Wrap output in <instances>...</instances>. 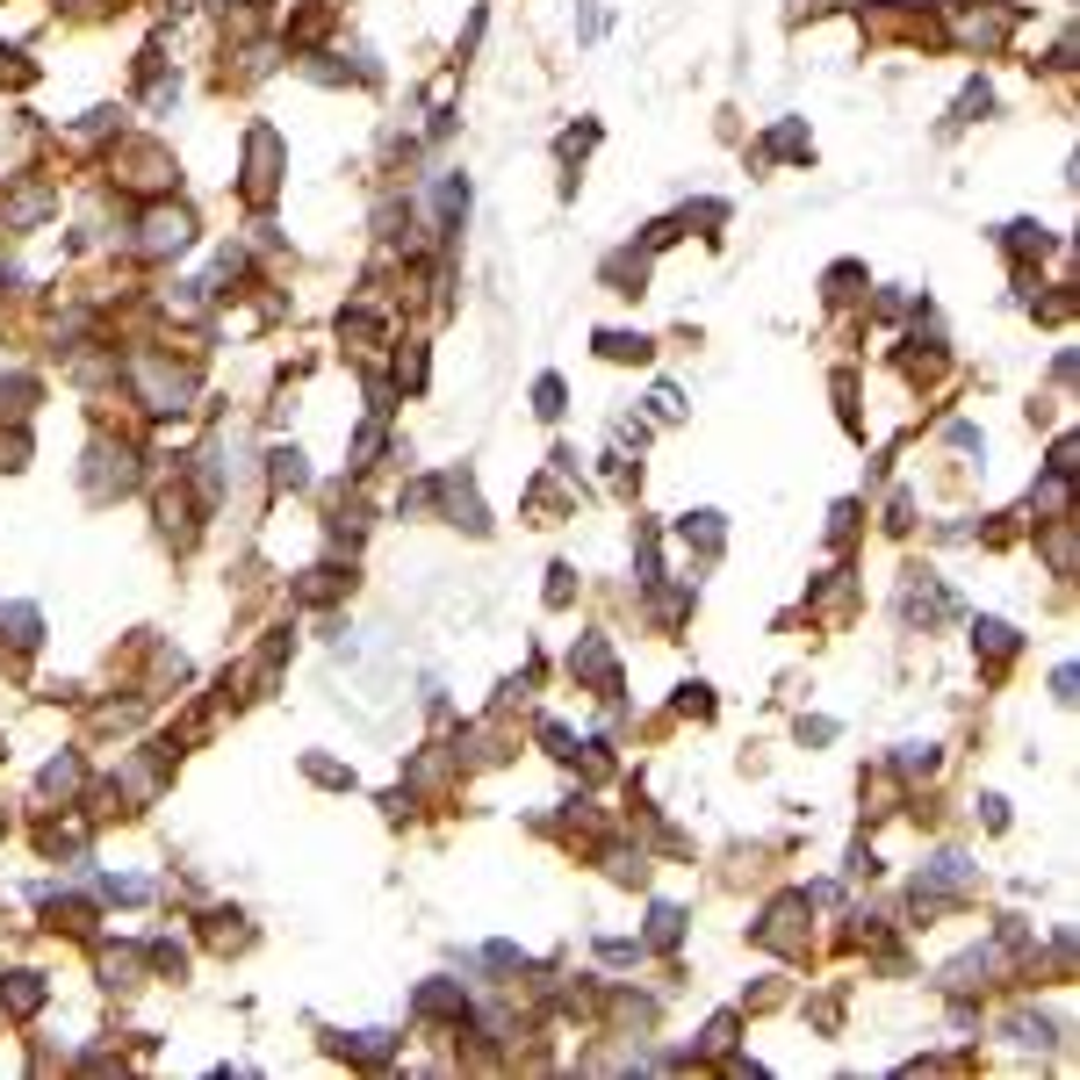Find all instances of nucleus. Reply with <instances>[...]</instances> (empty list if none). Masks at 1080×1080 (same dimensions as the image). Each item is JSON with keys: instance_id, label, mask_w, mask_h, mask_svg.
<instances>
[{"instance_id": "5", "label": "nucleus", "mask_w": 1080, "mask_h": 1080, "mask_svg": "<svg viewBox=\"0 0 1080 1080\" xmlns=\"http://www.w3.org/2000/svg\"><path fill=\"white\" fill-rule=\"evenodd\" d=\"M439 491H447V505H454V526H468V534H483V505H476V491H468V476H447L439 483Z\"/></svg>"}, {"instance_id": "7", "label": "nucleus", "mask_w": 1080, "mask_h": 1080, "mask_svg": "<svg viewBox=\"0 0 1080 1080\" xmlns=\"http://www.w3.org/2000/svg\"><path fill=\"white\" fill-rule=\"evenodd\" d=\"M267 476H274V491H303V483H310V468H303L296 447H274L267 454Z\"/></svg>"}, {"instance_id": "17", "label": "nucleus", "mask_w": 1080, "mask_h": 1080, "mask_svg": "<svg viewBox=\"0 0 1080 1080\" xmlns=\"http://www.w3.org/2000/svg\"><path fill=\"white\" fill-rule=\"evenodd\" d=\"M43 793H58V800H66V793H80V764H72V756H58V764L43 771Z\"/></svg>"}, {"instance_id": "14", "label": "nucleus", "mask_w": 1080, "mask_h": 1080, "mask_svg": "<svg viewBox=\"0 0 1080 1080\" xmlns=\"http://www.w3.org/2000/svg\"><path fill=\"white\" fill-rule=\"evenodd\" d=\"M937 613H951V598L937 584H915V591H908V620H937Z\"/></svg>"}, {"instance_id": "6", "label": "nucleus", "mask_w": 1080, "mask_h": 1080, "mask_svg": "<svg viewBox=\"0 0 1080 1080\" xmlns=\"http://www.w3.org/2000/svg\"><path fill=\"white\" fill-rule=\"evenodd\" d=\"M0 1001H8L14 1015H37V1009H43V980H37V972H8V987H0Z\"/></svg>"}, {"instance_id": "20", "label": "nucleus", "mask_w": 1080, "mask_h": 1080, "mask_svg": "<svg viewBox=\"0 0 1080 1080\" xmlns=\"http://www.w3.org/2000/svg\"><path fill=\"white\" fill-rule=\"evenodd\" d=\"M677 908H656V915H648V944H677Z\"/></svg>"}, {"instance_id": "3", "label": "nucleus", "mask_w": 1080, "mask_h": 1080, "mask_svg": "<svg viewBox=\"0 0 1080 1080\" xmlns=\"http://www.w3.org/2000/svg\"><path fill=\"white\" fill-rule=\"evenodd\" d=\"M188 238H195V217L174 209V202H159V209H145V238H137V252H145V260H166V252H180Z\"/></svg>"}, {"instance_id": "22", "label": "nucleus", "mask_w": 1080, "mask_h": 1080, "mask_svg": "<svg viewBox=\"0 0 1080 1080\" xmlns=\"http://www.w3.org/2000/svg\"><path fill=\"white\" fill-rule=\"evenodd\" d=\"M534 410H541V418H555V410H562V383H555V375H541V383H534Z\"/></svg>"}, {"instance_id": "18", "label": "nucleus", "mask_w": 1080, "mask_h": 1080, "mask_svg": "<svg viewBox=\"0 0 1080 1080\" xmlns=\"http://www.w3.org/2000/svg\"><path fill=\"white\" fill-rule=\"evenodd\" d=\"M1009 246L1030 260V252H1052V231H1038V224H1009Z\"/></svg>"}, {"instance_id": "9", "label": "nucleus", "mask_w": 1080, "mask_h": 1080, "mask_svg": "<svg viewBox=\"0 0 1080 1080\" xmlns=\"http://www.w3.org/2000/svg\"><path fill=\"white\" fill-rule=\"evenodd\" d=\"M29 404H37V383H29V375H8V383H0V418H29Z\"/></svg>"}, {"instance_id": "21", "label": "nucleus", "mask_w": 1080, "mask_h": 1080, "mask_svg": "<svg viewBox=\"0 0 1080 1080\" xmlns=\"http://www.w3.org/2000/svg\"><path fill=\"white\" fill-rule=\"evenodd\" d=\"M375 447H383V418L360 425V439H354V468H368V462H375Z\"/></svg>"}, {"instance_id": "19", "label": "nucleus", "mask_w": 1080, "mask_h": 1080, "mask_svg": "<svg viewBox=\"0 0 1080 1080\" xmlns=\"http://www.w3.org/2000/svg\"><path fill=\"white\" fill-rule=\"evenodd\" d=\"M764 151H785V159H807V130H800V123L771 130V145H764Z\"/></svg>"}, {"instance_id": "25", "label": "nucleus", "mask_w": 1080, "mask_h": 1080, "mask_svg": "<svg viewBox=\"0 0 1080 1080\" xmlns=\"http://www.w3.org/2000/svg\"><path fill=\"white\" fill-rule=\"evenodd\" d=\"M829 296H835V303L858 296V267H835V274H829Z\"/></svg>"}, {"instance_id": "2", "label": "nucleus", "mask_w": 1080, "mask_h": 1080, "mask_svg": "<svg viewBox=\"0 0 1080 1080\" xmlns=\"http://www.w3.org/2000/svg\"><path fill=\"white\" fill-rule=\"evenodd\" d=\"M87 462H95V468H87V497H123L130 483H137V454L123 447V439H116V447H109V439H95V454H87Z\"/></svg>"}, {"instance_id": "4", "label": "nucleus", "mask_w": 1080, "mask_h": 1080, "mask_svg": "<svg viewBox=\"0 0 1080 1080\" xmlns=\"http://www.w3.org/2000/svg\"><path fill=\"white\" fill-rule=\"evenodd\" d=\"M274 159H281V137H274L267 123H252L246 130V195H252V202L274 195Z\"/></svg>"}, {"instance_id": "23", "label": "nucleus", "mask_w": 1080, "mask_h": 1080, "mask_svg": "<svg viewBox=\"0 0 1080 1080\" xmlns=\"http://www.w3.org/2000/svg\"><path fill=\"white\" fill-rule=\"evenodd\" d=\"M397 383H410V389H418V383H425V354H418V346H410V354L397 360Z\"/></svg>"}, {"instance_id": "15", "label": "nucleus", "mask_w": 1080, "mask_h": 1080, "mask_svg": "<svg viewBox=\"0 0 1080 1080\" xmlns=\"http://www.w3.org/2000/svg\"><path fill=\"white\" fill-rule=\"evenodd\" d=\"M43 209H51V188H22V195L8 202V224H37Z\"/></svg>"}, {"instance_id": "24", "label": "nucleus", "mask_w": 1080, "mask_h": 1080, "mask_svg": "<svg viewBox=\"0 0 1080 1080\" xmlns=\"http://www.w3.org/2000/svg\"><path fill=\"white\" fill-rule=\"evenodd\" d=\"M980 109H987V87H965V95H958V123H972Z\"/></svg>"}, {"instance_id": "16", "label": "nucleus", "mask_w": 1080, "mask_h": 1080, "mask_svg": "<svg viewBox=\"0 0 1080 1080\" xmlns=\"http://www.w3.org/2000/svg\"><path fill=\"white\" fill-rule=\"evenodd\" d=\"M980 648H987L994 663H1009V656H1015V627H1001V620H980Z\"/></svg>"}, {"instance_id": "1", "label": "nucleus", "mask_w": 1080, "mask_h": 1080, "mask_svg": "<svg viewBox=\"0 0 1080 1080\" xmlns=\"http://www.w3.org/2000/svg\"><path fill=\"white\" fill-rule=\"evenodd\" d=\"M137 397H145L151 410H180L188 404V389H195V375L188 368H174V360H159V354H137Z\"/></svg>"}, {"instance_id": "13", "label": "nucleus", "mask_w": 1080, "mask_h": 1080, "mask_svg": "<svg viewBox=\"0 0 1080 1080\" xmlns=\"http://www.w3.org/2000/svg\"><path fill=\"white\" fill-rule=\"evenodd\" d=\"M418 1009H425V1015H454V1023H462V1015H468V1001L454 994V987H425V994H418Z\"/></svg>"}, {"instance_id": "12", "label": "nucleus", "mask_w": 1080, "mask_h": 1080, "mask_svg": "<svg viewBox=\"0 0 1080 1080\" xmlns=\"http://www.w3.org/2000/svg\"><path fill=\"white\" fill-rule=\"evenodd\" d=\"M684 541H698V555H721V512H692V519H684Z\"/></svg>"}, {"instance_id": "10", "label": "nucleus", "mask_w": 1080, "mask_h": 1080, "mask_svg": "<svg viewBox=\"0 0 1080 1080\" xmlns=\"http://www.w3.org/2000/svg\"><path fill=\"white\" fill-rule=\"evenodd\" d=\"M569 663H576V671H584L591 684H598V692H613V656H605V642H584Z\"/></svg>"}, {"instance_id": "11", "label": "nucleus", "mask_w": 1080, "mask_h": 1080, "mask_svg": "<svg viewBox=\"0 0 1080 1080\" xmlns=\"http://www.w3.org/2000/svg\"><path fill=\"white\" fill-rule=\"evenodd\" d=\"M598 354L605 360H648V339L642 331H598Z\"/></svg>"}, {"instance_id": "8", "label": "nucleus", "mask_w": 1080, "mask_h": 1080, "mask_svg": "<svg viewBox=\"0 0 1080 1080\" xmlns=\"http://www.w3.org/2000/svg\"><path fill=\"white\" fill-rule=\"evenodd\" d=\"M0 627H8L14 648H37V627H43V620H37V605H0Z\"/></svg>"}, {"instance_id": "26", "label": "nucleus", "mask_w": 1080, "mask_h": 1080, "mask_svg": "<svg viewBox=\"0 0 1080 1080\" xmlns=\"http://www.w3.org/2000/svg\"><path fill=\"white\" fill-rule=\"evenodd\" d=\"M310 779H317V785H354L339 764H325V756H310Z\"/></svg>"}]
</instances>
